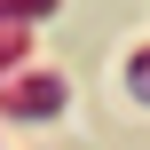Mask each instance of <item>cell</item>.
Listing matches in <instances>:
<instances>
[{
    "label": "cell",
    "mask_w": 150,
    "mask_h": 150,
    "mask_svg": "<svg viewBox=\"0 0 150 150\" xmlns=\"http://www.w3.org/2000/svg\"><path fill=\"white\" fill-rule=\"evenodd\" d=\"M0 111H8V119H47V111H63V87H55V79H40V71H24V79H8Z\"/></svg>",
    "instance_id": "obj_1"
},
{
    "label": "cell",
    "mask_w": 150,
    "mask_h": 150,
    "mask_svg": "<svg viewBox=\"0 0 150 150\" xmlns=\"http://www.w3.org/2000/svg\"><path fill=\"white\" fill-rule=\"evenodd\" d=\"M127 79H134V95L150 103V47H134V55H127Z\"/></svg>",
    "instance_id": "obj_2"
}]
</instances>
